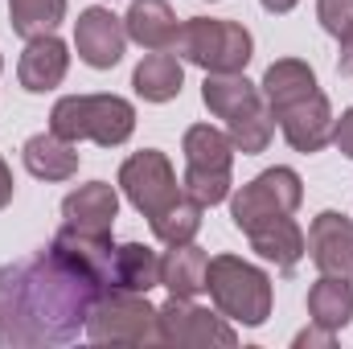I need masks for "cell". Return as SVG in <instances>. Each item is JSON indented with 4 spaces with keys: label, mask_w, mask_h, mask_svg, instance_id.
<instances>
[{
    "label": "cell",
    "mask_w": 353,
    "mask_h": 349,
    "mask_svg": "<svg viewBox=\"0 0 353 349\" xmlns=\"http://www.w3.org/2000/svg\"><path fill=\"white\" fill-rule=\"evenodd\" d=\"M103 283L54 251L0 267V346H62L87 325Z\"/></svg>",
    "instance_id": "obj_1"
},
{
    "label": "cell",
    "mask_w": 353,
    "mask_h": 349,
    "mask_svg": "<svg viewBox=\"0 0 353 349\" xmlns=\"http://www.w3.org/2000/svg\"><path fill=\"white\" fill-rule=\"evenodd\" d=\"M263 99L296 152H321L333 140V111L316 87V74L300 58H279L263 74Z\"/></svg>",
    "instance_id": "obj_2"
},
{
    "label": "cell",
    "mask_w": 353,
    "mask_h": 349,
    "mask_svg": "<svg viewBox=\"0 0 353 349\" xmlns=\"http://www.w3.org/2000/svg\"><path fill=\"white\" fill-rule=\"evenodd\" d=\"M205 107L226 119L230 128V140H234V152H263L271 144V111H267V99L255 83H247L243 74H205V87H201Z\"/></svg>",
    "instance_id": "obj_3"
},
{
    "label": "cell",
    "mask_w": 353,
    "mask_h": 349,
    "mask_svg": "<svg viewBox=\"0 0 353 349\" xmlns=\"http://www.w3.org/2000/svg\"><path fill=\"white\" fill-rule=\"evenodd\" d=\"M50 132L70 144L94 140L103 148H115L136 132V107L119 94H66L50 111Z\"/></svg>",
    "instance_id": "obj_4"
},
{
    "label": "cell",
    "mask_w": 353,
    "mask_h": 349,
    "mask_svg": "<svg viewBox=\"0 0 353 349\" xmlns=\"http://www.w3.org/2000/svg\"><path fill=\"white\" fill-rule=\"evenodd\" d=\"M205 288L218 304V312L226 321L251 325L259 329L271 317V279L255 263L239 259V255H214L205 267Z\"/></svg>",
    "instance_id": "obj_5"
},
{
    "label": "cell",
    "mask_w": 353,
    "mask_h": 349,
    "mask_svg": "<svg viewBox=\"0 0 353 349\" xmlns=\"http://www.w3.org/2000/svg\"><path fill=\"white\" fill-rule=\"evenodd\" d=\"M173 50L201 66L205 74H243L247 62H251V33L239 25V21H214V17H189L181 29H176Z\"/></svg>",
    "instance_id": "obj_6"
},
{
    "label": "cell",
    "mask_w": 353,
    "mask_h": 349,
    "mask_svg": "<svg viewBox=\"0 0 353 349\" xmlns=\"http://www.w3.org/2000/svg\"><path fill=\"white\" fill-rule=\"evenodd\" d=\"M87 337L99 346H161L157 308L140 292L103 288L99 300L90 304Z\"/></svg>",
    "instance_id": "obj_7"
},
{
    "label": "cell",
    "mask_w": 353,
    "mask_h": 349,
    "mask_svg": "<svg viewBox=\"0 0 353 349\" xmlns=\"http://www.w3.org/2000/svg\"><path fill=\"white\" fill-rule=\"evenodd\" d=\"M300 201H304L300 177L292 173V169H267V173H259L255 181H247V185L234 193L230 218H234V226L247 235V230L263 226V222H271V218L296 214Z\"/></svg>",
    "instance_id": "obj_8"
},
{
    "label": "cell",
    "mask_w": 353,
    "mask_h": 349,
    "mask_svg": "<svg viewBox=\"0 0 353 349\" xmlns=\"http://www.w3.org/2000/svg\"><path fill=\"white\" fill-rule=\"evenodd\" d=\"M157 325H161V346H181V349H201V346H234L239 333L226 325V317L193 304V300H181L169 296V304L157 308Z\"/></svg>",
    "instance_id": "obj_9"
},
{
    "label": "cell",
    "mask_w": 353,
    "mask_h": 349,
    "mask_svg": "<svg viewBox=\"0 0 353 349\" xmlns=\"http://www.w3.org/2000/svg\"><path fill=\"white\" fill-rule=\"evenodd\" d=\"M119 185H123L128 201H132L144 218H157L169 201L181 197L173 165H169V157L157 152V148H144V152L128 157L123 169H119Z\"/></svg>",
    "instance_id": "obj_10"
},
{
    "label": "cell",
    "mask_w": 353,
    "mask_h": 349,
    "mask_svg": "<svg viewBox=\"0 0 353 349\" xmlns=\"http://www.w3.org/2000/svg\"><path fill=\"white\" fill-rule=\"evenodd\" d=\"M308 255L325 275L353 283V222L337 210H325L308 226Z\"/></svg>",
    "instance_id": "obj_11"
},
{
    "label": "cell",
    "mask_w": 353,
    "mask_h": 349,
    "mask_svg": "<svg viewBox=\"0 0 353 349\" xmlns=\"http://www.w3.org/2000/svg\"><path fill=\"white\" fill-rule=\"evenodd\" d=\"M74 46H79V58H83L87 66H94V70H111V66L123 58L128 29H123V21H119L111 8H87V12H79Z\"/></svg>",
    "instance_id": "obj_12"
},
{
    "label": "cell",
    "mask_w": 353,
    "mask_h": 349,
    "mask_svg": "<svg viewBox=\"0 0 353 349\" xmlns=\"http://www.w3.org/2000/svg\"><path fill=\"white\" fill-rule=\"evenodd\" d=\"M50 251L62 263H70L74 271L90 275L94 283L107 288L111 279V259H115V247H111V235H87V230H74V226H62L50 243Z\"/></svg>",
    "instance_id": "obj_13"
},
{
    "label": "cell",
    "mask_w": 353,
    "mask_h": 349,
    "mask_svg": "<svg viewBox=\"0 0 353 349\" xmlns=\"http://www.w3.org/2000/svg\"><path fill=\"white\" fill-rule=\"evenodd\" d=\"M115 214H119V197H115V189H111L107 181L79 185V189L62 201V218H66V226L87 230V235H111Z\"/></svg>",
    "instance_id": "obj_14"
},
{
    "label": "cell",
    "mask_w": 353,
    "mask_h": 349,
    "mask_svg": "<svg viewBox=\"0 0 353 349\" xmlns=\"http://www.w3.org/2000/svg\"><path fill=\"white\" fill-rule=\"evenodd\" d=\"M66 66H70L66 46H62L54 33H46V37H33V41L25 46L21 66H17V79H21L25 90L46 94V90H54L62 79H66Z\"/></svg>",
    "instance_id": "obj_15"
},
{
    "label": "cell",
    "mask_w": 353,
    "mask_h": 349,
    "mask_svg": "<svg viewBox=\"0 0 353 349\" xmlns=\"http://www.w3.org/2000/svg\"><path fill=\"white\" fill-rule=\"evenodd\" d=\"M247 239H251V251H255V255H263L267 263H275L283 275H292V271H296V263L304 259V251H308L304 230L296 226V218H292V214H288V218H271V222H263V226L247 230Z\"/></svg>",
    "instance_id": "obj_16"
},
{
    "label": "cell",
    "mask_w": 353,
    "mask_h": 349,
    "mask_svg": "<svg viewBox=\"0 0 353 349\" xmlns=\"http://www.w3.org/2000/svg\"><path fill=\"white\" fill-rule=\"evenodd\" d=\"M123 29L144 50H173L181 25H176V12L165 0H136L128 8V17H123Z\"/></svg>",
    "instance_id": "obj_17"
},
{
    "label": "cell",
    "mask_w": 353,
    "mask_h": 349,
    "mask_svg": "<svg viewBox=\"0 0 353 349\" xmlns=\"http://www.w3.org/2000/svg\"><path fill=\"white\" fill-rule=\"evenodd\" d=\"M25 169L37 177V181H70L79 173V152L70 140L54 136V132H41V136H29L25 140Z\"/></svg>",
    "instance_id": "obj_18"
},
{
    "label": "cell",
    "mask_w": 353,
    "mask_h": 349,
    "mask_svg": "<svg viewBox=\"0 0 353 349\" xmlns=\"http://www.w3.org/2000/svg\"><path fill=\"white\" fill-rule=\"evenodd\" d=\"M157 283H161V259H157V251H152V247H144V243H123V247H115L107 288L148 296Z\"/></svg>",
    "instance_id": "obj_19"
},
{
    "label": "cell",
    "mask_w": 353,
    "mask_h": 349,
    "mask_svg": "<svg viewBox=\"0 0 353 349\" xmlns=\"http://www.w3.org/2000/svg\"><path fill=\"white\" fill-rule=\"evenodd\" d=\"M205 267H210V255L201 247L193 243L169 247V255L161 259V283L169 288V296L193 300L197 292H205Z\"/></svg>",
    "instance_id": "obj_20"
},
{
    "label": "cell",
    "mask_w": 353,
    "mask_h": 349,
    "mask_svg": "<svg viewBox=\"0 0 353 349\" xmlns=\"http://www.w3.org/2000/svg\"><path fill=\"white\" fill-rule=\"evenodd\" d=\"M181 83H185V70H181V58L176 54H165V50H152L140 66H136V74H132V87L140 99H148V103H169L181 94Z\"/></svg>",
    "instance_id": "obj_21"
},
{
    "label": "cell",
    "mask_w": 353,
    "mask_h": 349,
    "mask_svg": "<svg viewBox=\"0 0 353 349\" xmlns=\"http://www.w3.org/2000/svg\"><path fill=\"white\" fill-rule=\"evenodd\" d=\"M308 317L325 329H345L353 321V283L337 279V275H321L308 288Z\"/></svg>",
    "instance_id": "obj_22"
},
{
    "label": "cell",
    "mask_w": 353,
    "mask_h": 349,
    "mask_svg": "<svg viewBox=\"0 0 353 349\" xmlns=\"http://www.w3.org/2000/svg\"><path fill=\"white\" fill-rule=\"evenodd\" d=\"M234 161V140L210 123H193L185 132V169H205V173H230Z\"/></svg>",
    "instance_id": "obj_23"
},
{
    "label": "cell",
    "mask_w": 353,
    "mask_h": 349,
    "mask_svg": "<svg viewBox=\"0 0 353 349\" xmlns=\"http://www.w3.org/2000/svg\"><path fill=\"white\" fill-rule=\"evenodd\" d=\"M201 201H193L189 193H181L176 201H169L157 218H148L152 222V235L165 243V247H181V243H193V235L201 230Z\"/></svg>",
    "instance_id": "obj_24"
},
{
    "label": "cell",
    "mask_w": 353,
    "mask_h": 349,
    "mask_svg": "<svg viewBox=\"0 0 353 349\" xmlns=\"http://www.w3.org/2000/svg\"><path fill=\"white\" fill-rule=\"evenodd\" d=\"M66 17V0H8V21H12V33L33 41V37H46L62 25Z\"/></svg>",
    "instance_id": "obj_25"
},
{
    "label": "cell",
    "mask_w": 353,
    "mask_h": 349,
    "mask_svg": "<svg viewBox=\"0 0 353 349\" xmlns=\"http://www.w3.org/2000/svg\"><path fill=\"white\" fill-rule=\"evenodd\" d=\"M185 193L201 206H218L230 197V173H205V169H185Z\"/></svg>",
    "instance_id": "obj_26"
},
{
    "label": "cell",
    "mask_w": 353,
    "mask_h": 349,
    "mask_svg": "<svg viewBox=\"0 0 353 349\" xmlns=\"http://www.w3.org/2000/svg\"><path fill=\"white\" fill-rule=\"evenodd\" d=\"M316 17H321L325 33L341 37L353 25V0H316Z\"/></svg>",
    "instance_id": "obj_27"
},
{
    "label": "cell",
    "mask_w": 353,
    "mask_h": 349,
    "mask_svg": "<svg viewBox=\"0 0 353 349\" xmlns=\"http://www.w3.org/2000/svg\"><path fill=\"white\" fill-rule=\"evenodd\" d=\"M333 144H337V148L353 161V107L337 119V123H333Z\"/></svg>",
    "instance_id": "obj_28"
},
{
    "label": "cell",
    "mask_w": 353,
    "mask_h": 349,
    "mask_svg": "<svg viewBox=\"0 0 353 349\" xmlns=\"http://www.w3.org/2000/svg\"><path fill=\"white\" fill-rule=\"evenodd\" d=\"M296 346L304 349V346H333V329H325V325H316L312 321V329H304L300 337H296Z\"/></svg>",
    "instance_id": "obj_29"
},
{
    "label": "cell",
    "mask_w": 353,
    "mask_h": 349,
    "mask_svg": "<svg viewBox=\"0 0 353 349\" xmlns=\"http://www.w3.org/2000/svg\"><path fill=\"white\" fill-rule=\"evenodd\" d=\"M337 41H341V54H337V70H341V74H353V25L345 29V33H341V37H337Z\"/></svg>",
    "instance_id": "obj_30"
},
{
    "label": "cell",
    "mask_w": 353,
    "mask_h": 349,
    "mask_svg": "<svg viewBox=\"0 0 353 349\" xmlns=\"http://www.w3.org/2000/svg\"><path fill=\"white\" fill-rule=\"evenodd\" d=\"M12 201V173H8V165L0 161V210Z\"/></svg>",
    "instance_id": "obj_31"
},
{
    "label": "cell",
    "mask_w": 353,
    "mask_h": 349,
    "mask_svg": "<svg viewBox=\"0 0 353 349\" xmlns=\"http://www.w3.org/2000/svg\"><path fill=\"white\" fill-rule=\"evenodd\" d=\"M259 4H263L267 12H288V8H296L300 0H259Z\"/></svg>",
    "instance_id": "obj_32"
}]
</instances>
